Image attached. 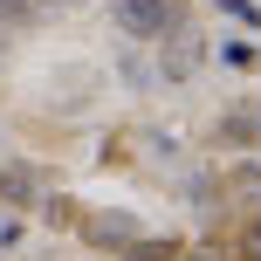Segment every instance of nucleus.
Returning a JSON list of instances; mask_svg holds the SVG:
<instances>
[{"label": "nucleus", "instance_id": "nucleus-1", "mask_svg": "<svg viewBox=\"0 0 261 261\" xmlns=\"http://www.w3.org/2000/svg\"><path fill=\"white\" fill-rule=\"evenodd\" d=\"M172 21V0H117V28L124 35H151Z\"/></svg>", "mask_w": 261, "mask_h": 261}, {"label": "nucleus", "instance_id": "nucleus-2", "mask_svg": "<svg viewBox=\"0 0 261 261\" xmlns=\"http://www.w3.org/2000/svg\"><path fill=\"white\" fill-rule=\"evenodd\" d=\"M83 234H90L96 248H117V241H130V220L124 213H96V220H83Z\"/></svg>", "mask_w": 261, "mask_h": 261}, {"label": "nucleus", "instance_id": "nucleus-3", "mask_svg": "<svg viewBox=\"0 0 261 261\" xmlns=\"http://www.w3.org/2000/svg\"><path fill=\"white\" fill-rule=\"evenodd\" d=\"M172 254H179V241H138L124 261H172Z\"/></svg>", "mask_w": 261, "mask_h": 261}, {"label": "nucleus", "instance_id": "nucleus-4", "mask_svg": "<svg viewBox=\"0 0 261 261\" xmlns=\"http://www.w3.org/2000/svg\"><path fill=\"white\" fill-rule=\"evenodd\" d=\"M241 261H261V220L241 227Z\"/></svg>", "mask_w": 261, "mask_h": 261}, {"label": "nucleus", "instance_id": "nucleus-5", "mask_svg": "<svg viewBox=\"0 0 261 261\" xmlns=\"http://www.w3.org/2000/svg\"><path fill=\"white\" fill-rule=\"evenodd\" d=\"M193 55H199V48L179 35V48H172V62H165V69H172V76H186V69H193Z\"/></svg>", "mask_w": 261, "mask_h": 261}, {"label": "nucleus", "instance_id": "nucleus-6", "mask_svg": "<svg viewBox=\"0 0 261 261\" xmlns=\"http://www.w3.org/2000/svg\"><path fill=\"white\" fill-rule=\"evenodd\" d=\"M28 7H35V0H0V14H7V21H14V14H28Z\"/></svg>", "mask_w": 261, "mask_h": 261}, {"label": "nucleus", "instance_id": "nucleus-7", "mask_svg": "<svg viewBox=\"0 0 261 261\" xmlns=\"http://www.w3.org/2000/svg\"><path fill=\"white\" fill-rule=\"evenodd\" d=\"M0 241H7V248H14V241H21V227H14V220H0Z\"/></svg>", "mask_w": 261, "mask_h": 261}, {"label": "nucleus", "instance_id": "nucleus-8", "mask_svg": "<svg viewBox=\"0 0 261 261\" xmlns=\"http://www.w3.org/2000/svg\"><path fill=\"white\" fill-rule=\"evenodd\" d=\"M193 261H220V248H193Z\"/></svg>", "mask_w": 261, "mask_h": 261}]
</instances>
